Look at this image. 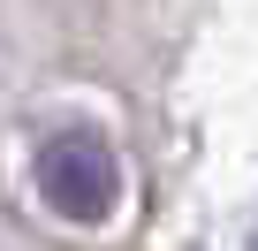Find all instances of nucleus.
I'll return each mask as SVG.
<instances>
[{
	"label": "nucleus",
	"instance_id": "f257e3e1",
	"mask_svg": "<svg viewBox=\"0 0 258 251\" xmlns=\"http://www.w3.org/2000/svg\"><path fill=\"white\" fill-rule=\"evenodd\" d=\"M38 198L61 213V221H106L114 198H121V160L99 130H61L38 145Z\"/></svg>",
	"mask_w": 258,
	"mask_h": 251
}]
</instances>
